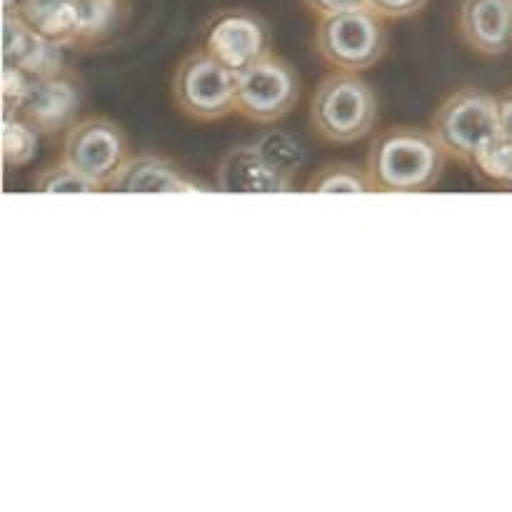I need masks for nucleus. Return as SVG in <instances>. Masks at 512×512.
Wrapping results in <instances>:
<instances>
[{
    "label": "nucleus",
    "instance_id": "obj_10",
    "mask_svg": "<svg viewBox=\"0 0 512 512\" xmlns=\"http://www.w3.org/2000/svg\"><path fill=\"white\" fill-rule=\"evenodd\" d=\"M80 98L83 93H80L78 78L73 75V70H63L50 78L33 80L28 98L18 113H23L38 128L40 135L53 138V135L65 133L75 123Z\"/></svg>",
    "mask_w": 512,
    "mask_h": 512
},
{
    "label": "nucleus",
    "instance_id": "obj_20",
    "mask_svg": "<svg viewBox=\"0 0 512 512\" xmlns=\"http://www.w3.org/2000/svg\"><path fill=\"white\" fill-rule=\"evenodd\" d=\"M258 148L278 165L280 170L295 178L300 168H303V145L293 138L290 133H280V130H270L263 138L255 140Z\"/></svg>",
    "mask_w": 512,
    "mask_h": 512
},
{
    "label": "nucleus",
    "instance_id": "obj_8",
    "mask_svg": "<svg viewBox=\"0 0 512 512\" xmlns=\"http://www.w3.org/2000/svg\"><path fill=\"white\" fill-rule=\"evenodd\" d=\"M203 48L230 70L243 73L273 53V30L250 8L215 10L203 25Z\"/></svg>",
    "mask_w": 512,
    "mask_h": 512
},
{
    "label": "nucleus",
    "instance_id": "obj_18",
    "mask_svg": "<svg viewBox=\"0 0 512 512\" xmlns=\"http://www.w3.org/2000/svg\"><path fill=\"white\" fill-rule=\"evenodd\" d=\"M33 188L38 193H103L100 185H95L93 180L85 178L83 173L73 168V165L65 163L63 158H58L55 163L45 165L38 170V175L33 178Z\"/></svg>",
    "mask_w": 512,
    "mask_h": 512
},
{
    "label": "nucleus",
    "instance_id": "obj_14",
    "mask_svg": "<svg viewBox=\"0 0 512 512\" xmlns=\"http://www.w3.org/2000/svg\"><path fill=\"white\" fill-rule=\"evenodd\" d=\"M20 15L33 25V30L63 48L78 45V25H75V0H20Z\"/></svg>",
    "mask_w": 512,
    "mask_h": 512
},
{
    "label": "nucleus",
    "instance_id": "obj_12",
    "mask_svg": "<svg viewBox=\"0 0 512 512\" xmlns=\"http://www.w3.org/2000/svg\"><path fill=\"white\" fill-rule=\"evenodd\" d=\"M203 185L195 183L175 160L158 153L130 155L108 190L113 193H195Z\"/></svg>",
    "mask_w": 512,
    "mask_h": 512
},
{
    "label": "nucleus",
    "instance_id": "obj_21",
    "mask_svg": "<svg viewBox=\"0 0 512 512\" xmlns=\"http://www.w3.org/2000/svg\"><path fill=\"white\" fill-rule=\"evenodd\" d=\"M30 85H33V78L25 70L3 63V110L23 108L25 98L30 93Z\"/></svg>",
    "mask_w": 512,
    "mask_h": 512
},
{
    "label": "nucleus",
    "instance_id": "obj_5",
    "mask_svg": "<svg viewBox=\"0 0 512 512\" xmlns=\"http://www.w3.org/2000/svg\"><path fill=\"white\" fill-rule=\"evenodd\" d=\"M238 73L205 48L185 55L170 80L175 110L195 123H218L235 113Z\"/></svg>",
    "mask_w": 512,
    "mask_h": 512
},
{
    "label": "nucleus",
    "instance_id": "obj_13",
    "mask_svg": "<svg viewBox=\"0 0 512 512\" xmlns=\"http://www.w3.org/2000/svg\"><path fill=\"white\" fill-rule=\"evenodd\" d=\"M130 13V0H75V25H78V45L75 48H95L113 38L125 25Z\"/></svg>",
    "mask_w": 512,
    "mask_h": 512
},
{
    "label": "nucleus",
    "instance_id": "obj_4",
    "mask_svg": "<svg viewBox=\"0 0 512 512\" xmlns=\"http://www.w3.org/2000/svg\"><path fill=\"white\" fill-rule=\"evenodd\" d=\"M428 128L448 160L470 168L475 155L500 135L498 98L480 88L455 90L435 108Z\"/></svg>",
    "mask_w": 512,
    "mask_h": 512
},
{
    "label": "nucleus",
    "instance_id": "obj_24",
    "mask_svg": "<svg viewBox=\"0 0 512 512\" xmlns=\"http://www.w3.org/2000/svg\"><path fill=\"white\" fill-rule=\"evenodd\" d=\"M498 118H500V135L512 140V88L505 90L498 98Z\"/></svg>",
    "mask_w": 512,
    "mask_h": 512
},
{
    "label": "nucleus",
    "instance_id": "obj_2",
    "mask_svg": "<svg viewBox=\"0 0 512 512\" xmlns=\"http://www.w3.org/2000/svg\"><path fill=\"white\" fill-rule=\"evenodd\" d=\"M308 120L323 143L353 145L375 130L378 95L360 73L333 70L315 85Z\"/></svg>",
    "mask_w": 512,
    "mask_h": 512
},
{
    "label": "nucleus",
    "instance_id": "obj_9",
    "mask_svg": "<svg viewBox=\"0 0 512 512\" xmlns=\"http://www.w3.org/2000/svg\"><path fill=\"white\" fill-rule=\"evenodd\" d=\"M455 28L480 58H503L512 50V0H460Z\"/></svg>",
    "mask_w": 512,
    "mask_h": 512
},
{
    "label": "nucleus",
    "instance_id": "obj_7",
    "mask_svg": "<svg viewBox=\"0 0 512 512\" xmlns=\"http://www.w3.org/2000/svg\"><path fill=\"white\" fill-rule=\"evenodd\" d=\"M60 158L95 185L108 190L115 175L130 160L128 135L110 118L100 115L80 118L63 133Z\"/></svg>",
    "mask_w": 512,
    "mask_h": 512
},
{
    "label": "nucleus",
    "instance_id": "obj_3",
    "mask_svg": "<svg viewBox=\"0 0 512 512\" xmlns=\"http://www.w3.org/2000/svg\"><path fill=\"white\" fill-rule=\"evenodd\" d=\"M388 20L368 5L315 20L313 45L330 70L365 73L383 60L388 50Z\"/></svg>",
    "mask_w": 512,
    "mask_h": 512
},
{
    "label": "nucleus",
    "instance_id": "obj_17",
    "mask_svg": "<svg viewBox=\"0 0 512 512\" xmlns=\"http://www.w3.org/2000/svg\"><path fill=\"white\" fill-rule=\"evenodd\" d=\"M478 178H483L485 183L495 185L500 190H512V140L505 135H498L495 140H490L475 160L470 163Z\"/></svg>",
    "mask_w": 512,
    "mask_h": 512
},
{
    "label": "nucleus",
    "instance_id": "obj_19",
    "mask_svg": "<svg viewBox=\"0 0 512 512\" xmlns=\"http://www.w3.org/2000/svg\"><path fill=\"white\" fill-rule=\"evenodd\" d=\"M38 35L33 25L18 13V10H5L3 13V63L5 65H23V60L33 53L38 45Z\"/></svg>",
    "mask_w": 512,
    "mask_h": 512
},
{
    "label": "nucleus",
    "instance_id": "obj_23",
    "mask_svg": "<svg viewBox=\"0 0 512 512\" xmlns=\"http://www.w3.org/2000/svg\"><path fill=\"white\" fill-rule=\"evenodd\" d=\"M303 5L305 10L318 20V18H325V15L343 13V10L363 8V5H368V0H303Z\"/></svg>",
    "mask_w": 512,
    "mask_h": 512
},
{
    "label": "nucleus",
    "instance_id": "obj_11",
    "mask_svg": "<svg viewBox=\"0 0 512 512\" xmlns=\"http://www.w3.org/2000/svg\"><path fill=\"white\" fill-rule=\"evenodd\" d=\"M218 185L225 193H245V195H273L290 193L293 178L285 170H280L258 143L240 145L228 150L218 163Z\"/></svg>",
    "mask_w": 512,
    "mask_h": 512
},
{
    "label": "nucleus",
    "instance_id": "obj_6",
    "mask_svg": "<svg viewBox=\"0 0 512 512\" xmlns=\"http://www.w3.org/2000/svg\"><path fill=\"white\" fill-rule=\"evenodd\" d=\"M303 80L295 65L283 55H265L238 73L235 115L255 125H273L288 118L300 103Z\"/></svg>",
    "mask_w": 512,
    "mask_h": 512
},
{
    "label": "nucleus",
    "instance_id": "obj_15",
    "mask_svg": "<svg viewBox=\"0 0 512 512\" xmlns=\"http://www.w3.org/2000/svg\"><path fill=\"white\" fill-rule=\"evenodd\" d=\"M40 133L23 113L3 110V163L8 170L25 168L38 153Z\"/></svg>",
    "mask_w": 512,
    "mask_h": 512
},
{
    "label": "nucleus",
    "instance_id": "obj_22",
    "mask_svg": "<svg viewBox=\"0 0 512 512\" xmlns=\"http://www.w3.org/2000/svg\"><path fill=\"white\" fill-rule=\"evenodd\" d=\"M430 0H368V8L385 20H405L423 13Z\"/></svg>",
    "mask_w": 512,
    "mask_h": 512
},
{
    "label": "nucleus",
    "instance_id": "obj_1",
    "mask_svg": "<svg viewBox=\"0 0 512 512\" xmlns=\"http://www.w3.org/2000/svg\"><path fill=\"white\" fill-rule=\"evenodd\" d=\"M448 155L430 128L390 125L373 135L365 155L373 193H425L440 183Z\"/></svg>",
    "mask_w": 512,
    "mask_h": 512
},
{
    "label": "nucleus",
    "instance_id": "obj_25",
    "mask_svg": "<svg viewBox=\"0 0 512 512\" xmlns=\"http://www.w3.org/2000/svg\"><path fill=\"white\" fill-rule=\"evenodd\" d=\"M20 5V0H3V10H15Z\"/></svg>",
    "mask_w": 512,
    "mask_h": 512
},
{
    "label": "nucleus",
    "instance_id": "obj_16",
    "mask_svg": "<svg viewBox=\"0 0 512 512\" xmlns=\"http://www.w3.org/2000/svg\"><path fill=\"white\" fill-rule=\"evenodd\" d=\"M305 193H373V185H370L365 165L360 168L353 163H328L310 175Z\"/></svg>",
    "mask_w": 512,
    "mask_h": 512
}]
</instances>
